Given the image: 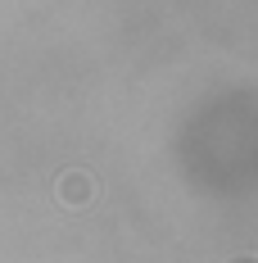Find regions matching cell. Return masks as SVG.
<instances>
[{"label": "cell", "instance_id": "cell-1", "mask_svg": "<svg viewBox=\"0 0 258 263\" xmlns=\"http://www.w3.org/2000/svg\"><path fill=\"white\" fill-rule=\"evenodd\" d=\"M54 191H59V200H64L68 209H77V204H86V200H91L95 182H91L86 173H77V168H73V173H64V177H59V186H54Z\"/></svg>", "mask_w": 258, "mask_h": 263}, {"label": "cell", "instance_id": "cell-2", "mask_svg": "<svg viewBox=\"0 0 258 263\" xmlns=\"http://www.w3.org/2000/svg\"><path fill=\"white\" fill-rule=\"evenodd\" d=\"M231 263H258V259H254V254H240V259H231Z\"/></svg>", "mask_w": 258, "mask_h": 263}]
</instances>
